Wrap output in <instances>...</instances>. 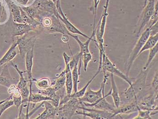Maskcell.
<instances>
[{
	"label": "cell",
	"instance_id": "obj_4",
	"mask_svg": "<svg viewBox=\"0 0 158 119\" xmlns=\"http://www.w3.org/2000/svg\"><path fill=\"white\" fill-rule=\"evenodd\" d=\"M102 70L103 71L104 75L106 74V72H108L110 74H113L114 75L119 77L122 79L126 82L130 86L132 84L134 78H130L129 76L125 74L121 70L118 69L116 65L113 62H111L105 52L103 53V55Z\"/></svg>",
	"mask_w": 158,
	"mask_h": 119
},
{
	"label": "cell",
	"instance_id": "obj_12",
	"mask_svg": "<svg viewBox=\"0 0 158 119\" xmlns=\"http://www.w3.org/2000/svg\"><path fill=\"white\" fill-rule=\"evenodd\" d=\"M35 29L28 24L24 23H15L13 21L11 37L12 40L15 37L23 36L24 35L32 32H35Z\"/></svg>",
	"mask_w": 158,
	"mask_h": 119
},
{
	"label": "cell",
	"instance_id": "obj_20",
	"mask_svg": "<svg viewBox=\"0 0 158 119\" xmlns=\"http://www.w3.org/2000/svg\"><path fill=\"white\" fill-rule=\"evenodd\" d=\"M110 80H111V94L110 96L113 97L114 100V104L116 107L118 108L120 106L121 98L120 96L118 90L117 86L113 74H110Z\"/></svg>",
	"mask_w": 158,
	"mask_h": 119
},
{
	"label": "cell",
	"instance_id": "obj_23",
	"mask_svg": "<svg viewBox=\"0 0 158 119\" xmlns=\"http://www.w3.org/2000/svg\"><path fill=\"white\" fill-rule=\"evenodd\" d=\"M101 70H102V69H98H98L97 72H96V73L94 74V75L93 76L91 79L89 80L88 82V83L86 84L85 85V86L84 87L81 89L79 91H77L75 92V93H72V94L71 95V98H81L82 96H83L84 95L86 91L87 90L89 86L90 85L92 82L94 80V79L96 78V77L100 73V72H101Z\"/></svg>",
	"mask_w": 158,
	"mask_h": 119
},
{
	"label": "cell",
	"instance_id": "obj_37",
	"mask_svg": "<svg viewBox=\"0 0 158 119\" xmlns=\"http://www.w3.org/2000/svg\"><path fill=\"white\" fill-rule=\"evenodd\" d=\"M63 58H64V62H65V64H67L69 63L71 60V57L69 56L68 54L66 53V52H64L63 53Z\"/></svg>",
	"mask_w": 158,
	"mask_h": 119
},
{
	"label": "cell",
	"instance_id": "obj_38",
	"mask_svg": "<svg viewBox=\"0 0 158 119\" xmlns=\"http://www.w3.org/2000/svg\"><path fill=\"white\" fill-rule=\"evenodd\" d=\"M11 95L15 96H21V91H20V90L16 87L15 88V89L14 91Z\"/></svg>",
	"mask_w": 158,
	"mask_h": 119
},
{
	"label": "cell",
	"instance_id": "obj_17",
	"mask_svg": "<svg viewBox=\"0 0 158 119\" xmlns=\"http://www.w3.org/2000/svg\"><path fill=\"white\" fill-rule=\"evenodd\" d=\"M35 48V47H34ZM34 48L29 50L25 54V63L26 73L28 74V81L30 83H33L36 80L32 74V68L33 66V59L34 57Z\"/></svg>",
	"mask_w": 158,
	"mask_h": 119
},
{
	"label": "cell",
	"instance_id": "obj_25",
	"mask_svg": "<svg viewBox=\"0 0 158 119\" xmlns=\"http://www.w3.org/2000/svg\"><path fill=\"white\" fill-rule=\"evenodd\" d=\"M65 82H66V73L65 71L63 70L58 77H57L54 84L53 85H51V87L55 90L56 91H57L64 87Z\"/></svg>",
	"mask_w": 158,
	"mask_h": 119
},
{
	"label": "cell",
	"instance_id": "obj_35",
	"mask_svg": "<svg viewBox=\"0 0 158 119\" xmlns=\"http://www.w3.org/2000/svg\"><path fill=\"white\" fill-rule=\"evenodd\" d=\"M12 96V100L14 102V105L15 106L17 109L21 106L22 104V98L21 96Z\"/></svg>",
	"mask_w": 158,
	"mask_h": 119
},
{
	"label": "cell",
	"instance_id": "obj_10",
	"mask_svg": "<svg viewBox=\"0 0 158 119\" xmlns=\"http://www.w3.org/2000/svg\"><path fill=\"white\" fill-rule=\"evenodd\" d=\"M56 6L57 7V12H58L57 17L60 19V21H61L62 23L64 24V25H65V27H66L68 32L71 33V34H78V35H80V36L87 39L90 38V37L89 36L85 33H83L81 31H80L78 28H77L75 25H73L69 21V19L65 15V14L63 12V11L61 9L60 2L56 3Z\"/></svg>",
	"mask_w": 158,
	"mask_h": 119
},
{
	"label": "cell",
	"instance_id": "obj_33",
	"mask_svg": "<svg viewBox=\"0 0 158 119\" xmlns=\"http://www.w3.org/2000/svg\"><path fill=\"white\" fill-rule=\"evenodd\" d=\"M158 69H156L155 72V75L153 78V80L151 84L150 89L154 91L155 93L158 94Z\"/></svg>",
	"mask_w": 158,
	"mask_h": 119
},
{
	"label": "cell",
	"instance_id": "obj_1",
	"mask_svg": "<svg viewBox=\"0 0 158 119\" xmlns=\"http://www.w3.org/2000/svg\"><path fill=\"white\" fill-rule=\"evenodd\" d=\"M151 68L149 67L146 69H141L139 74L134 78L132 84L120 95L121 102L123 101L124 104H127L138 101L146 87V79Z\"/></svg>",
	"mask_w": 158,
	"mask_h": 119
},
{
	"label": "cell",
	"instance_id": "obj_5",
	"mask_svg": "<svg viewBox=\"0 0 158 119\" xmlns=\"http://www.w3.org/2000/svg\"><path fill=\"white\" fill-rule=\"evenodd\" d=\"M108 78V75H104V79L101 84V87L98 90L94 91L90 87L88 88L83 96L78 98L80 101L84 102L88 105H93L101 100L105 95L104 88Z\"/></svg>",
	"mask_w": 158,
	"mask_h": 119
},
{
	"label": "cell",
	"instance_id": "obj_2",
	"mask_svg": "<svg viewBox=\"0 0 158 119\" xmlns=\"http://www.w3.org/2000/svg\"><path fill=\"white\" fill-rule=\"evenodd\" d=\"M150 36H151V33H150L149 27H147L140 34L139 39L135 44L134 48L131 51V53L130 54L129 57L128 58L127 62L126 69V75L127 76H129V74L130 72L131 69L135 61L139 56L140 51L141 50V49L143 47L146 41L147 40V39Z\"/></svg>",
	"mask_w": 158,
	"mask_h": 119
},
{
	"label": "cell",
	"instance_id": "obj_13",
	"mask_svg": "<svg viewBox=\"0 0 158 119\" xmlns=\"http://www.w3.org/2000/svg\"><path fill=\"white\" fill-rule=\"evenodd\" d=\"M52 22L51 25L46 30L49 33H61L63 36H68L69 32L67 31L65 25H62L57 16L51 15Z\"/></svg>",
	"mask_w": 158,
	"mask_h": 119
},
{
	"label": "cell",
	"instance_id": "obj_27",
	"mask_svg": "<svg viewBox=\"0 0 158 119\" xmlns=\"http://www.w3.org/2000/svg\"><path fill=\"white\" fill-rule=\"evenodd\" d=\"M158 112H152L148 110H142L138 107L137 115L133 119H152V116L157 114Z\"/></svg>",
	"mask_w": 158,
	"mask_h": 119
},
{
	"label": "cell",
	"instance_id": "obj_28",
	"mask_svg": "<svg viewBox=\"0 0 158 119\" xmlns=\"http://www.w3.org/2000/svg\"><path fill=\"white\" fill-rule=\"evenodd\" d=\"M36 86L40 90H44L51 86V83L50 79L47 78H42L36 80Z\"/></svg>",
	"mask_w": 158,
	"mask_h": 119
},
{
	"label": "cell",
	"instance_id": "obj_40",
	"mask_svg": "<svg viewBox=\"0 0 158 119\" xmlns=\"http://www.w3.org/2000/svg\"><path fill=\"white\" fill-rule=\"evenodd\" d=\"M6 99H5V100H2V101H0V104H1V103H3V102H4L6 100Z\"/></svg>",
	"mask_w": 158,
	"mask_h": 119
},
{
	"label": "cell",
	"instance_id": "obj_31",
	"mask_svg": "<svg viewBox=\"0 0 158 119\" xmlns=\"http://www.w3.org/2000/svg\"><path fill=\"white\" fill-rule=\"evenodd\" d=\"M20 91H21V96L22 100V104L20 107L21 108H23L24 105L27 102H28L29 101L30 95V89H29V87L26 86L25 87L21 89Z\"/></svg>",
	"mask_w": 158,
	"mask_h": 119
},
{
	"label": "cell",
	"instance_id": "obj_34",
	"mask_svg": "<svg viewBox=\"0 0 158 119\" xmlns=\"http://www.w3.org/2000/svg\"><path fill=\"white\" fill-rule=\"evenodd\" d=\"M7 18V14L5 7L0 1V23L6 22Z\"/></svg>",
	"mask_w": 158,
	"mask_h": 119
},
{
	"label": "cell",
	"instance_id": "obj_9",
	"mask_svg": "<svg viewBox=\"0 0 158 119\" xmlns=\"http://www.w3.org/2000/svg\"><path fill=\"white\" fill-rule=\"evenodd\" d=\"M138 107L142 110L158 112V94L152 91L149 95L140 97L137 101Z\"/></svg>",
	"mask_w": 158,
	"mask_h": 119
},
{
	"label": "cell",
	"instance_id": "obj_22",
	"mask_svg": "<svg viewBox=\"0 0 158 119\" xmlns=\"http://www.w3.org/2000/svg\"><path fill=\"white\" fill-rule=\"evenodd\" d=\"M158 34H156V35H153V36H150L148 38L147 40L146 41L144 46H143L142 48L141 49V50L139 53V56L140 54L146 51V50H150L151 49L153 48L158 44Z\"/></svg>",
	"mask_w": 158,
	"mask_h": 119
},
{
	"label": "cell",
	"instance_id": "obj_7",
	"mask_svg": "<svg viewBox=\"0 0 158 119\" xmlns=\"http://www.w3.org/2000/svg\"><path fill=\"white\" fill-rule=\"evenodd\" d=\"M79 109L81 110V112L77 110L75 115H82L85 117L93 119H114V113L95 108L86 107L83 106L81 103Z\"/></svg>",
	"mask_w": 158,
	"mask_h": 119
},
{
	"label": "cell",
	"instance_id": "obj_19",
	"mask_svg": "<svg viewBox=\"0 0 158 119\" xmlns=\"http://www.w3.org/2000/svg\"><path fill=\"white\" fill-rule=\"evenodd\" d=\"M17 47V43H13L12 45L5 54L0 59V67L6 65L7 63L11 62L18 54L16 48Z\"/></svg>",
	"mask_w": 158,
	"mask_h": 119
},
{
	"label": "cell",
	"instance_id": "obj_3",
	"mask_svg": "<svg viewBox=\"0 0 158 119\" xmlns=\"http://www.w3.org/2000/svg\"><path fill=\"white\" fill-rule=\"evenodd\" d=\"M158 0H148L146 6L143 8L140 20L138 22L137 36L139 37L142 32L146 29L152 20L155 12V5Z\"/></svg>",
	"mask_w": 158,
	"mask_h": 119
},
{
	"label": "cell",
	"instance_id": "obj_24",
	"mask_svg": "<svg viewBox=\"0 0 158 119\" xmlns=\"http://www.w3.org/2000/svg\"><path fill=\"white\" fill-rule=\"evenodd\" d=\"M11 65L15 69L19 75V79L17 84V87L20 90L27 86V84L29 82L28 80L26 79L24 76V73H26V71L20 70L19 69L18 65L13 62H11Z\"/></svg>",
	"mask_w": 158,
	"mask_h": 119
},
{
	"label": "cell",
	"instance_id": "obj_14",
	"mask_svg": "<svg viewBox=\"0 0 158 119\" xmlns=\"http://www.w3.org/2000/svg\"><path fill=\"white\" fill-rule=\"evenodd\" d=\"M138 106L137 101L124 104L122 106L116 107L114 114V119L118 115H131L134 113H137Z\"/></svg>",
	"mask_w": 158,
	"mask_h": 119
},
{
	"label": "cell",
	"instance_id": "obj_39",
	"mask_svg": "<svg viewBox=\"0 0 158 119\" xmlns=\"http://www.w3.org/2000/svg\"><path fill=\"white\" fill-rule=\"evenodd\" d=\"M147 1H148V0H145V2H144V6H143V8H144V7L146 6V3H147Z\"/></svg>",
	"mask_w": 158,
	"mask_h": 119
},
{
	"label": "cell",
	"instance_id": "obj_41",
	"mask_svg": "<svg viewBox=\"0 0 158 119\" xmlns=\"http://www.w3.org/2000/svg\"><path fill=\"white\" fill-rule=\"evenodd\" d=\"M147 2H148V1H147Z\"/></svg>",
	"mask_w": 158,
	"mask_h": 119
},
{
	"label": "cell",
	"instance_id": "obj_36",
	"mask_svg": "<svg viewBox=\"0 0 158 119\" xmlns=\"http://www.w3.org/2000/svg\"><path fill=\"white\" fill-rule=\"evenodd\" d=\"M15 1L19 3V4L25 6L29 4L32 2L33 0H15Z\"/></svg>",
	"mask_w": 158,
	"mask_h": 119
},
{
	"label": "cell",
	"instance_id": "obj_29",
	"mask_svg": "<svg viewBox=\"0 0 158 119\" xmlns=\"http://www.w3.org/2000/svg\"><path fill=\"white\" fill-rule=\"evenodd\" d=\"M158 52V43L156 44V46L153 48L149 50V56L148 59L146 63V65L144 66L143 69H146L150 66V64L152 63L153 59L156 56Z\"/></svg>",
	"mask_w": 158,
	"mask_h": 119
},
{
	"label": "cell",
	"instance_id": "obj_16",
	"mask_svg": "<svg viewBox=\"0 0 158 119\" xmlns=\"http://www.w3.org/2000/svg\"><path fill=\"white\" fill-rule=\"evenodd\" d=\"M95 26H94L93 31V33L92 34L91 36L90 37L89 39H88L85 42H82L81 41V40H80L77 36L73 35V34H71L70 32L68 34V36H70L73 38L78 44L80 48L79 53L82 55L84 53L90 52V51H89V44H90V42L92 40H94V41L96 43V40L94 39V37H95Z\"/></svg>",
	"mask_w": 158,
	"mask_h": 119
},
{
	"label": "cell",
	"instance_id": "obj_32",
	"mask_svg": "<svg viewBox=\"0 0 158 119\" xmlns=\"http://www.w3.org/2000/svg\"><path fill=\"white\" fill-rule=\"evenodd\" d=\"M92 59V55L90 52L84 53L82 55V60L83 62L84 70L86 72L89 63Z\"/></svg>",
	"mask_w": 158,
	"mask_h": 119
},
{
	"label": "cell",
	"instance_id": "obj_21",
	"mask_svg": "<svg viewBox=\"0 0 158 119\" xmlns=\"http://www.w3.org/2000/svg\"><path fill=\"white\" fill-rule=\"evenodd\" d=\"M64 70L66 73L65 86H66V94L70 95L73 93V84L72 70L70 69L69 63L65 64V69Z\"/></svg>",
	"mask_w": 158,
	"mask_h": 119
},
{
	"label": "cell",
	"instance_id": "obj_18",
	"mask_svg": "<svg viewBox=\"0 0 158 119\" xmlns=\"http://www.w3.org/2000/svg\"><path fill=\"white\" fill-rule=\"evenodd\" d=\"M7 4L12 16L13 21L15 23H24L21 18L20 7L16 5L12 0H4Z\"/></svg>",
	"mask_w": 158,
	"mask_h": 119
},
{
	"label": "cell",
	"instance_id": "obj_8",
	"mask_svg": "<svg viewBox=\"0 0 158 119\" xmlns=\"http://www.w3.org/2000/svg\"><path fill=\"white\" fill-rule=\"evenodd\" d=\"M31 32L23 36L19 37L16 41L20 56L23 58H24L25 54L29 50L35 47L36 41V35L31 34Z\"/></svg>",
	"mask_w": 158,
	"mask_h": 119
},
{
	"label": "cell",
	"instance_id": "obj_26",
	"mask_svg": "<svg viewBox=\"0 0 158 119\" xmlns=\"http://www.w3.org/2000/svg\"><path fill=\"white\" fill-rule=\"evenodd\" d=\"M78 63H77L72 70L73 93H75L78 91V86L79 83V76L80 75L78 72Z\"/></svg>",
	"mask_w": 158,
	"mask_h": 119
},
{
	"label": "cell",
	"instance_id": "obj_6",
	"mask_svg": "<svg viewBox=\"0 0 158 119\" xmlns=\"http://www.w3.org/2000/svg\"><path fill=\"white\" fill-rule=\"evenodd\" d=\"M81 106V101L78 98H72L67 102L57 107L56 119H70L75 115Z\"/></svg>",
	"mask_w": 158,
	"mask_h": 119
},
{
	"label": "cell",
	"instance_id": "obj_11",
	"mask_svg": "<svg viewBox=\"0 0 158 119\" xmlns=\"http://www.w3.org/2000/svg\"><path fill=\"white\" fill-rule=\"evenodd\" d=\"M32 5L39 11L57 16L56 5L52 0H36Z\"/></svg>",
	"mask_w": 158,
	"mask_h": 119
},
{
	"label": "cell",
	"instance_id": "obj_30",
	"mask_svg": "<svg viewBox=\"0 0 158 119\" xmlns=\"http://www.w3.org/2000/svg\"><path fill=\"white\" fill-rule=\"evenodd\" d=\"M12 95L10 96L6 100L0 104V118L2 117L4 113L9 108L14 106L13 101L12 100Z\"/></svg>",
	"mask_w": 158,
	"mask_h": 119
},
{
	"label": "cell",
	"instance_id": "obj_15",
	"mask_svg": "<svg viewBox=\"0 0 158 119\" xmlns=\"http://www.w3.org/2000/svg\"><path fill=\"white\" fill-rule=\"evenodd\" d=\"M19 80L13 78L10 75L7 64L4 65L0 74V85L8 88L12 85L17 84Z\"/></svg>",
	"mask_w": 158,
	"mask_h": 119
}]
</instances>
